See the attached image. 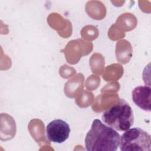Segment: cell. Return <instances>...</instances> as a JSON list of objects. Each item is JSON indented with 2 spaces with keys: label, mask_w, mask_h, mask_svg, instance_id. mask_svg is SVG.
Returning a JSON list of instances; mask_svg holds the SVG:
<instances>
[{
  "label": "cell",
  "mask_w": 151,
  "mask_h": 151,
  "mask_svg": "<svg viewBox=\"0 0 151 151\" xmlns=\"http://www.w3.org/2000/svg\"><path fill=\"white\" fill-rule=\"evenodd\" d=\"M120 136L115 129L94 119L85 137L86 149L88 151H116Z\"/></svg>",
  "instance_id": "obj_1"
},
{
  "label": "cell",
  "mask_w": 151,
  "mask_h": 151,
  "mask_svg": "<svg viewBox=\"0 0 151 151\" xmlns=\"http://www.w3.org/2000/svg\"><path fill=\"white\" fill-rule=\"evenodd\" d=\"M101 120L104 124L116 130L126 131L133 124V111L129 103L121 99L103 113Z\"/></svg>",
  "instance_id": "obj_2"
},
{
  "label": "cell",
  "mask_w": 151,
  "mask_h": 151,
  "mask_svg": "<svg viewBox=\"0 0 151 151\" xmlns=\"http://www.w3.org/2000/svg\"><path fill=\"white\" fill-rule=\"evenodd\" d=\"M119 147L122 151H150V135L139 127L130 128L120 136Z\"/></svg>",
  "instance_id": "obj_3"
},
{
  "label": "cell",
  "mask_w": 151,
  "mask_h": 151,
  "mask_svg": "<svg viewBox=\"0 0 151 151\" xmlns=\"http://www.w3.org/2000/svg\"><path fill=\"white\" fill-rule=\"evenodd\" d=\"M70 131L69 124L61 119H55L50 122L45 129L46 136L48 140L57 143H62L67 140Z\"/></svg>",
  "instance_id": "obj_4"
},
{
  "label": "cell",
  "mask_w": 151,
  "mask_h": 151,
  "mask_svg": "<svg viewBox=\"0 0 151 151\" xmlns=\"http://www.w3.org/2000/svg\"><path fill=\"white\" fill-rule=\"evenodd\" d=\"M151 88L149 86H139L132 91V100L136 106L142 110L150 111Z\"/></svg>",
  "instance_id": "obj_5"
}]
</instances>
